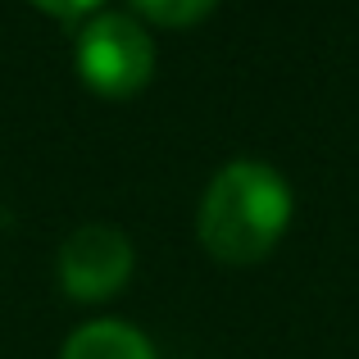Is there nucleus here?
<instances>
[{
  "label": "nucleus",
  "instance_id": "nucleus-4",
  "mask_svg": "<svg viewBox=\"0 0 359 359\" xmlns=\"http://www.w3.org/2000/svg\"><path fill=\"white\" fill-rule=\"evenodd\" d=\"M60 359H155V351H150V341L132 323L100 318V323L78 327Z\"/></svg>",
  "mask_w": 359,
  "mask_h": 359
},
{
  "label": "nucleus",
  "instance_id": "nucleus-1",
  "mask_svg": "<svg viewBox=\"0 0 359 359\" xmlns=\"http://www.w3.org/2000/svg\"><path fill=\"white\" fill-rule=\"evenodd\" d=\"M291 223V187L259 159L219 168L201 201V241L223 264H255L282 241Z\"/></svg>",
  "mask_w": 359,
  "mask_h": 359
},
{
  "label": "nucleus",
  "instance_id": "nucleus-6",
  "mask_svg": "<svg viewBox=\"0 0 359 359\" xmlns=\"http://www.w3.org/2000/svg\"><path fill=\"white\" fill-rule=\"evenodd\" d=\"M36 9H46V14H60V18H78L87 14V9H96L100 0H32Z\"/></svg>",
  "mask_w": 359,
  "mask_h": 359
},
{
  "label": "nucleus",
  "instance_id": "nucleus-2",
  "mask_svg": "<svg viewBox=\"0 0 359 359\" xmlns=\"http://www.w3.org/2000/svg\"><path fill=\"white\" fill-rule=\"evenodd\" d=\"M78 73L100 96H132L155 73V46L128 14H96L78 36Z\"/></svg>",
  "mask_w": 359,
  "mask_h": 359
},
{
  "label": "nucleus",
  "instance_id": "nucleus-5",
  "mask_svg": "<svg viewBox=\"0 0 359 359\" xmlns=\"http://www.w3.org/2000/svg\"><path fill=\"white\" fill-rule=\"evenodd\" d=\"M132 5L164 27H187V23H201L219 0H132Z\"/></svg>",
  "mask_w": 359,
  "mask_h": 359
},
{
  "label": "nucleus",
  "instance_id": "nucleus-3",
  "mask_svg": "<svg viewBox=\"0 0 359 359\" xmlns=\"http://www.w3.org/2000/svg\"><path fill=\"white\" fill-rule=\"evenodd\" d=\"M132 245L109 223H82L60 245V282L73 300H105L128 282Z\"/></svg>",
  "mask_w": 359,
  "mask_h": 359
}]
</instances>
